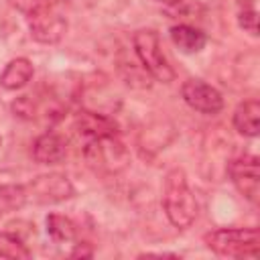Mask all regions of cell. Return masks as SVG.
Returning <instances> with one entry per match:
<instances>
[{
	"label": "cell",
	"instance_id": "cell-1",
	"mask_svg": "<svg viewBox=\"0 0 260 260\" xmlns=\"http://www.w3.org/2000/svg\"><path fill=\"white\" fill-rule=\"evenodd\" d=\"M162 207L169 221L179 228L187 230L193 225L197 217V201L187 185V177L183 169H173L165 177V193H162Z\"/></svg>",
	"mask_w": 260,
	"mask_h": 260
},
{
	"label": "cell",
	"instance_id": "cell-2",
	"mask_svg": "<svg viewBox=\"0 0 260 260\" xmlns=\"http://www.w3.org/2000/svg\"><path fill=\"white\" fill-rule=\"evenodd\" d=\"M205 246L217 256L254 258L258 254L260 236L256 228H219L203 236Z\"/></svg>",
	"mask_w": 260,
	"mask_h": 260
},
{
	"label": "cell",
	"instance_id": "cell-3",
	"mask_svg": "<svg viewBox=\"0 0 260 260\" xmlns=\"http://www.w3.org/2000/svg\"><path fill=\"white\" fill-rule=\"evenodd\" d=\"M132 45H134V53L140 59L144 71L154 77L160 83H171L175 79V71L162 51L158 32L152 28H140L134 32L132 37Z\"/></svg>",
	"mask_w": 260,
	"mask_h": 260
},
{
	"label": "cell",
	"instance_id": "cell-4",
	"mask_svg": "<svg viewBox=\"0 0 260 260\" xmlns=\"http://www.w3.org/2000/svg\"><path fill=\"white\" fill-rule=\"evenodd\" d=\"M83 158L89 169H93L95 173H104V175L120 173L128 165V152L124 144L118 140V134L85 140Z\"/></svg>",
	"mask_w": 260,
	"mask_h": 260
},
{
	"label": "cell",
	"instance_id": "cell-5",
	"mask_svg": "<svg viewBox=\"0 0 260 260\" xmlns=\"http://www.w3.org/2000/svg\"><path fill=\"white\" fill-rule=\"evenodd\" d=\"M30 37L43 45L59 43L67 32V18L47 0H39L26 14Z\"/></svg>",
	"mask_w": 260,
	"mask_h": 260
},
{
	"label": "cell",
	"instance_id": "cell-6",
	"mask_svg": "<svg viewBox=\"0 0 260 260\" xmlns=\"http://www.w3.org/2000/svg\"><path fill=\"white\" fill-rule=\"evenodd\" d=\"M24 191H26V201H35L41 205L61 203L75 195L71 181L67 179V175H61V173L39 175L28 185H24Z\"/></svg>",
	"mask_w": 260,
	"mask_h": 260
},
{
	"label": "cell",
	"instance_id": "cell-7",
	"mask_svg": "<svg viewBox=\"0 0 260 260\" xmlns=\"http://www.w3.org/2000/svg\"><path fill=\"white\" fill-rule=\"evenodd\" d=\"M181 95L189 108H193L195 112H201V114L213 116V114L221 112V108H223L221 93L213 85L205 83L203 79H187L181 85Z\"/></svg>",
	"mask_w": 260,
	"mask_h": 260
},
{
	"label": "cell",
	"instance_id": "cell-8",
	"mask_svg": "<svg viewBox=\"0 0 260 260\" xmlns=\"http://www.w3.org/2000/svg\"><path fill=\"white\" fill-rule=\"evenodd\" d=\"M228 173L232 177V183L236 189L250 201L258 199L260 189V173H258V156L254 154H242L234 158L228 165Z\"/></svg>",
	"mask_w": 260,
	"mask_h": 260
},
{
	"label": "cell",
	"instance_id": "cell-9",
	"mask_svg": "<svg viewBox=\"0 0 260 260\" xmlns=\"http://www.w3.org/2000/svg\"><path fill=\"white\" fill-rule=\"evenodd\" d=\"M73 126L77 130V134L83 136L85 140L118 134V124L112 118H108L104 114H98V112H89V110L77 112L75 118H73Z\"/></svg>",
	"mask_w": 260,
	"mask_h": 260
},
{
	"label": "cell",
	"instance_id": "cell-10",
	"mask_svg": "<svg viewBox=\"0 0 260 260\" xmlns=\"http://www.w3.org/2000/svg\"><path fill=\"white\" fill-rule=\"evenodd\" d=\"M67 156V142L55 132H45L32 142V158L39 165H59Z\"/></svg>",
	"mask_w": 260,
	"mask_h": 260
},
{
	"label": "cell",
	"instance_id": "cell-11",
	"mask_svg": "<svg viewBox=\"0 0 260 260\" xmlns=\"http://www.w3.org/2000/svg\"><path fill=\"white\" fill-rule=\"evenodd\" d=\"M234 128L248 138L258 136L260 130V104L256 100L242 102L234 112Z\"/></svg>",
	"mask_w": 260,
	"mask_h": 260
},
{
	"label": "cell",
	"instance_id": "cell-12",
	"mask_svg": "<svg viewBox=\"0 0 260 260\" xmlns=\"http://www.w3.org/2000/svg\"><path fill=\"white\" fill-rule=\"evenodd\" d=\"M32 73H35L32 63L24 57H16L0 73V85L4 89H20L32 79Z\"/></svg>",
	"mask_w": 260,
	"mask_h": 260
},
{
	"label": "cell",
	"instance_id": "cell-13",
	"mask_svg": "<svg viewBox=\"0 0 260 260\" xmlns=\"http://www.w3.org/2000/svg\"><path fill=\"white\" fill-rule=\"evenodd\" d=\"M171 41L183 51V53H199L205 43H207V37L203 30L191 26V24H175L171 26Z\"/></svg>",
	"mask_w": 260,
	"mask_h": 260
},
{
	"label": "cell",
	"instance_id": "cell-14",
	"mask_svg": "<svg viewBox=\"0 0 260 260\" xmlns=\"http://www.w3.org/2000/svg\"><path fill=\"white\" fill-rule=\"evenodd\" d=\"M47 234L55 242H71L77 236V228H75V223L67 215L49 213L47 215Z\"/></svg>",
	"mask_w": 260,
	"mask_h": 260
},
{
	"label": "cell",
	"instance_id": "cell-15",
	"mask_svg": "<svg viewBox=\"0 0 260 260\" xmlns=\"http://www.w3.org/2000/svg\"><path fill=\"white\" fill-rule=\"evenodd\" d=\"M0 258H12V260H24L30 258V250L26 244L8 232H0Z\"/></svg>",
	"mask_w": 260,
	"mask_h": 260
},
{
	"label": "cell",
	"instance_id": "cell-16",
	"mask_svg": "<svg viewBox=\"0 0 260 260\" xmlns=\"http://www.w3.org/2000/svg\"><path fill=\"white\" fill-rule=\"evenodd\" d=\"M26 203V191L22 185H2L0 187V215L20 209Z\"/></svg>",
	"mask_w": 260,
	"mask_h": 260
},
{
	"label": "cell",
	"instance_id": "cell-17",
	"mask_svg": "<svg viewBox=\"0 0 260 260\" xmlns=\"http://www.w3.org/2000/svg\"><path fill=\"white\" fill-rule=\"evenodd\" d=\"M238 22L252 37L258 35V12H256L254 6H242L240 12H238Z\"/></svg>",
	"mask_w": 260,
	"mask_h": 260
},
{
	"label": "cell",
	"instance_id": "cell-18",
	"mask_svg": "<svg viewBox=\"0 0 260 260\" xmlns=\"http://www.w3.org/2000/svg\"><path fill=\"white\" fill-rule=\"evenodd\" d=\"M83 246H85V244H77V248L71 252V256H73V258H77V256H91V254H93V252H91V248H87V250H85Z\"/></svg>",
	"mask_w": 260,
	"mask_h": 260
},
{
	"label": "cell",
	"instance_id": "cell-19",
	"mask_svg": "<svg viewBox=\"0 0 260 260\" xmlns=\"http://www.w3.org/2000/svg\"><path fill=\"white\" fill-rule=\"evenodd\" d=\"M158 2H162V4H177L179 0H158Z\"/></svg>",
	"mask_w": 260,
	"mask_h": 260
}]
</instances>
